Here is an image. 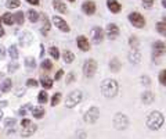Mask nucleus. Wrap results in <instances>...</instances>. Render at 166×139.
Wrapping results in <instances>:
<instances>
[{
  "instance_id": "1",
  "label": "nucleus",
  "mask_w": 166,
  "mask_h": 139,
  "mask_svg": "<svg viewBox=\"0 0 166 139\" xmlns=\"http://www.w3.org/2000/svg\"><path fill=\"white\" fill-rule=\"evenodd\" d=\"M165 124V116L161 111H151L145 120V125L151 129V131H158L161 129Z\"/></svg>"
},
{
  "instance_id": "2",
  "label": "nucleus",
  "mask_w": 166,
  "mask_h": 139,
  "mask_svg": "<svg viewBox=\"0 0 166 139\" xmlns=\"http://www.w3.org/2000/svg\"><path fill=\"white\" fill-rule=\"evenodd\" d=\"M101 93H103V96L108 97V99H112L118 95L119 92V83L116 82L115 80L112 78H107L101 82Z\"/></svg>"
},
{
  "instance_id": "3",
  "label": "nucleus",
  "mask_w": 166,
  "mask_h": 139,
  "mask_svg": "<svg viewBox=\"0 0 166 139\" xmlns=\"http://www.w3.org/2000/svg\"><path fill=\"white\" fill-rule=\"evenodd\" d=\"M82 99H83V93H82L80 90H73V92H71L68 95V97H67L65 106L68 107V109H72V107L78 106L79 103L82 102Z\"/></svg>"
},
{
  "instance_id": "4",
  "label": "nucleus",
  "mask_w": 166,
  "mask_h": 139,
  "mask_svg": "<svg viewBox=\"0 0 166 139\" xmlns=\"http://www.w3.org/2000/svg\"><path fill=\"white\" fill-rule=\"evenodd\" d=\"M97 71V61L94 59H87L83 64V75L86 78H93Z\"/></svg>"
},
{
  "instance_id": "5",
  "label": "nucleus",
  "mask_w": 166,
  "mask_h": 139,
  "mask_svg": "<svg viewBox=\"0 0 166 139\" xmlns=\"http://www.w3.org/2000/svg\"><path fill=\"white\" fill-rule=\"evenodd\" d=\"M112 123H114V127L116 129L123 131V129H126L127 125H129V118H127L126 114H123V113H116V114L114 116Z\"/></svg>"
},
{
  "instance_id": "6",
  "label": "nucleus",
  "mask_w": 166,
  "mask_h": 139,
  "mask_svg": "<svg viewBox=\"0 0 166 139\" xmlns=\"http://www.w3.org/2000/svg\"><path fill=\"white\" fill-rule=\"evenodd\" d=\"M98 117H100V110H98V107L93 106V107H90V109L85 113L83 120H85L86 124H94L96 121L98 120Z\"/></svg>"
},
{
  "instance_id": "7",
  "label": "nucleus",
  "mask_w": 166,
  "mask_h": 139,
  "mask_svg": "<svg viewBox=\"0 0 166 139\" xmlns=\"http://www.w3.org/2000/svg\"><path fill=\"white\" fill-rule=\"evenodd\" d=\"M129 21L134 28H144V25H145V18L140 13H136V11L129 14Z\"/></svg>"
},
{
  "instance_id": "8",
  "label": "nucleus",
  "mask_w": 166,
  "mask_h": 139,
  "mask_svg": "<svg viewBox=\"0 0 166 139\" xmlns=\"http://www.w3.org/2000/svg\"><path fill=\"white\" fill-rule=\"evenodd\" d=\"M119 33H121L119 27L114 22H109L107 25V28H105V35L108 36V39L109 40H115L118 36H119Z\"/></svg>"
},
{
  "instance_id": "9",
  "label": "nucleus",
  "mask_w": 166,
  "mask_h": 139,
  "mask_svg": "<svg viewBox=\"0 0 166 139\" xmlns=\"http://www.w3.org/2000/svg\"><path fill=\"white\" fill-rule=\"evenodd\" d=\"M166 52V45L161 40H155L152 43V57L154 59H158V57L163 56Z\"/></svg>"
},
{
  "instance_id": "10",
  "label": "nucleus",
  "mask_w": 166,
  "mask_h": 139,
  "mask_svg": "<svg viewBox=\"0 0 166 139\" xmlns=\"http://www.w3.org/2000/svg\"><path fill=\"white\" fill-rule=\"evenodd\" d=\"M53 24H54L55 27H57V29H60L61 32H69V31H71V27L68 25V22L58 15L53 17Z\"/></svg>"
},
{
  "instance_id": "11",
  "label": "nucleus",
  "mask_w": 166,
  "mask_h": 139,
  "mask_svg": "<svg viewBox=\"0 0 166 139\" xmlns=\"http://www.w3.org/2000/svg\"><path fill=\"white\" fill-rule=\"evenodd\" d=\"M104 29L100 27H94L93 29H91V40H93V43H96V45H98V43L103 42V39H104Z\"/></svg>"
},
{
  "instance_id": "12",
  "label": "nucleus",
  "mask_w": 166,
  "mask_h": 139,
  "mask_svg": "<svg viewBox=\"0 0 166 139\" xmlns=\"http://www.w3.org/2000/svg\"><path fill=\"white\" fill-rule=\"evenodd\" d=\"M82 10H83L85 14H87V15H93L96 13V10H97V6H96L94 2L87 0V2H85V3L82 4Z\"/></svg>"
},
{
  "instance_id": "13",
  "label": "nucleus",
  "mask_w": 166,
  "mask_h": 139,
  "mask_svg": "<svg viewBox=\"0 0 166 139\" xmlns=\"http://www.w3.org/2000/svg\"><path fill=\"white\" fill-rule=\"evenodd\" d=\"M76 45H78L79 50H82V52H89V50H90V43H89L87 38L83 36V35L78 36V39H76Z\"/></svg>"
},
{
  "instance_id": "14",
  "label": "nucleus",
  "mask_w": 166,
  "mask_h": 139,
  "mask_svg": "<svg viewBox=\"0 0 166 139\" xmlns=\"http://www.w3.org/2000/svg\"><path fill=\"white\" fill-rule=\"evenodd\" d=\"M127 57H129V61L132 64H138L141 61V53L138 52V49H132L127 54Z\"/></svg>"
},
{
  "instance_id": "15",
  "label": "nucleus",
  "mask_w": 166,
  "mask_h": 139,
  "mask_svg": "<svg viewBox=\"0 0 166 139\" xmlns=\"http://www.w3.org/2000/svg\"><path fill=\"white\" fill-rule=\"evenodd\" d=\"M107 7H108V10H109L111 13H114V14H118L122 10L121 3L116 2V0H107Z\"/></svg>"
},
{
  "instance_id": "16",
  "label": "nucleus",
  "mask_w": 166,
  "mask_h": 139,
  "mask_svg": "<svg viewBox=\"0 0 166 139\" xmlns=\"http://www.w3.org/2000/svg\"><path fill=\"white\" fill-rule=\"evenodd\" d=\"M121 68H122L121 60L118 59V57H112V59L109 60V70L112 71V73H119Z\"/></svg>"
},
{
  "instance_id": "17",
  "label": "nucleus",
  "mask_w": 166,
  "mask_h": 139,
  "mask_svg": "<svg viewBox=\"0 0 166 139\" xmlns=\"http://www.w3.org/2000/svg\"><path fill=\"white\" fill-rule=\"evenodd\" d=\"M36 129H37V127H36L35 124H31V125L24 127V128L21 129V135H22L24 138H29V136H32L33 134L36 132Z\"/></svg>"
},
{
  "instance_id": "18",
  "label": "nucleus",
  "mask_w": 166,
  "mask_h": 139,
  "mask_svg": "<svg viewBox=\"0 0 166 139\" xmlns=\"http://www.w3.org/2000/svg\"><path fill=\"white\" fill-rule=\"evenodd\" d=\"M33 42V36L31 32H24L22 35L20 36V43L21 46H28V45H31V43Z\"/></svg>"
},
{
  "instance_id": "19",
  "label": "nucleus",
  "mask_w": 166,
  "mask_h": 139,
  "mask_svg": "<svg viewBox=\"0 0 166 139\" xmlns=\"http://www.w3.org/2000/svg\"><path fill=\"white\" fill-rule=\"evenodd\" d=\"M154 99H155V95H154V92H151V90H145V92L141 93V102H143L144 104H151V103L154 102Z\"/></svg>"
},
{
  "instance_id": "20",
  "label": "nucleus",
  "mask_w": 166,
  "mask_h": 139,
  "mask_svg": "<svg viewBox=\"0 0 166 139\" xmlns=\"http://www.w3.org/2000/svg\"><path fill=\"white\" fill-rule=\"evenodd\" d=\"M11 88H13V82H11L10 78H6V80L2 81V83H0V90H2V93L10 92Z\"/></svg>"
},
{
  "instance_id": "21",
  "label": "nucleus",
  "mask_w": 166,
  "mask_h": 139,
  "mask_svg": "<svg viewBox=\"0 0 166 139\" xmlns=\"http://www.w3.org/2000/svg\"><path fill=\"white\" fill-rule=\"evenodd\" d=\"M53 7L55 8V11H58L61 14L67 13V6H65V3H62L61 0H53Z\"/></svg>"
},
{
  "instance_id": "22",
  "label": "nucleus",
  "mask_w": 166,
  "mask_h": 139,
  "mask_svg": "<svg viewBox=\"0 0 166 139\" xmlns=\"http://www.w3.org/2000/svg\"><path fill=\"white\" fill-rule=\"evenodd\" d=\"M32 110H33L32 104H31V103H26V104H24V106L21 107L18 111H17V114H18V116H21V117H25L26 114H29Z\"/></svg>"
},
{
  "instance_id": "23",
  "label": "nucleus",
  "mask_w": 166,
  "mask_h": 139,
  "mask_svg": "<svg viewBox=\"0 0 166 139\" xmlns=\"http://www.w3.org/2000/svg\"><path fill=\"white\" fill-rule=\"evenodd\" d=\"M62 60H64V63L71 64L72 61L75 60V54L72 53L71 50H64V52H62Z\"/></svg>"
},
{
  "instance_id": "24",
  "label": "nucleus",
  "mask_w": 166,
  "mask_h": 139,
  "mask_svg": "<svg viewBox=\"0 0 166 139\" xmlns=\"http://www.w3.org/2000/svg\"><path fill=\"white\" fill-rule=\"evenodd\" d=\"M2 21H3L6 25H14V24H15L14 14H11V13H4V15L2 17Z\"/></svg>"
},
{
  "instance_id": "25",
  "label": "nucleus",
  "mask_w": 166,
  "mask_h": 139,
  "mask_svg": "<svg viewBox=\"0 0 166 139\" xmlns=\"http://www.w3.org/2000/svg\"><path fill=\"white\" fill-rule=\"evenodd\" d=\"M32 114L33 117H35L36 120H40L44 117V109H43V106H37V107H33L32 110Z\"/></svg>"
},
{
  "instance_id": "26",
  "label": "nucleus",
  "mask_w": 166,
  "mask_h": 139,
  "mask_svg": "<svg viewBox=\"0 0 166 139\" xmlns=\"http://www.w3.org/2000/svg\"><path fill=\"white\" fill-rule=\"evenodd\" d=\"M24 64H25V67H26L28 71H33V70L36 68V61H35L33 57H26L25 61H24Z\"/></svg>"
},
{
  "instance_id": "27",
  "label": "nucleus",
  "mask_w": 166,
  "mask_h": 139,
  "mask_svg": "<svg viewBox=\"0 0 166 139\" xmlns=\"http://www.w3.org/2000/svg\"><path fill=\"white\" fill-rule=\"evenodd\" d=\"M42 18H43L44 22H43V27H42V29H40V32H42L43 35H47V33H49V29H50V21H49V18H47L44 14L42 15Z\"/></svg>"
},
{
  "instance_id": "28",
  "label": "nucleus",
  "mask_w": 166,
  "mask_h": 139,
  "mask_svg": "<svg viewBox=\"0 0 166 139\" xmlns=\"http://www.w3.org/2000/svg\"><path fill=\"white\" fill-rule=\"evenodd\" d=\"M18 68H20V64H18L17 60H13V61L8 63V66H7V71H8L10 74H14L15 71H18Z\"/></svg>"
},
{
  "instance_id": "29",
  "label": "nucleus",
  "mask_w": 166,
  "mask_h": 139,
  "mask_svg": "<svg viewBox=\"0 0 166 139\" xmlns=\"http://www.w3.org/2000/svg\"><path fill=\"white\" fill-rule=\"evenodd\" d=\"M129 45H130L132 49H138V46H140V40H138V38H137L136 35H132V36L129 38Z\"/></svg>"
},
{
  "instance_id": "30",
  "label": "nucleus",
  "mask_w": 166,
  "mask_h": 139,
  "mask_svg": "<svg viewBox=\"0 0 166 139\" xmlns=\"http://www.w3.org/2000/svg\"><path fill=\"white\" fill-rule=\"evenodd\" d=\"M40 83H42V86L44 88V89H51L54 82H53L50 78H47V76H43L42 80H40Z\"/></svg>"
},
{
  "instance_id": "31",
  "label": "nucleus",
  "mask_w": 166,
  "mask_h": 139,
  "mask_svg": "<svg viewBox=\"0 0 166 139\" xmlns=\"http://www.w3.org/2000/svg\"><path fill=\"white\" fill-rule=\"evenodd\" d=\"M40 14L37 13V11L35 10H28V20L31 21V22H36V21L39 20Z\"/></svg>"
},
{
  "instance_id": "32",
  "label": "nucleus",
  "mask_w": 166,
  "mask_h": 139,
  "mask_svg": "<svg viewBox=\"0 0 166 139\" xmlns=\"http://www.w3.org/2000/svg\"><path fill=\"white\" fill-rule=\"evenodd\" d=\"M47 100H49L47 92H46V90H40L39 95H37V102H39L40 104H44V103H47Z\"/></svg>"
},
{
  "instance_id": "33",
  "label": "nucleus",
  "mask_w": 166,
  "mask_h": 139,
  "mask_svg": "<svg viewBox=\"0 0 166 139\" xmlns=\"http://www.w3.org/2000/svg\"><path fill=\"white\" fill-rule=\"evenodd\" d=\"M14 18H15L17 25H22L24 20H25V13H22V11H17V13L14 14Z\"/></svg>"
},
{
  "instance_id": "34",
  "label": "nucleus",
  "mask_w": 166,
  "mask_h": 139,
  "mask_svg": "<svg viewBox=\"0 0 166 139\" xmlns=\"http://www.w3.org/2000/svg\"><path fill=\"white\" fill-rule=\"evenodd\" d=\"M156 31H158V32L161 33V35H162V36H166V22H156Z\"/></svg>"
},
{
  "instance_id": "35",
  "label": "nucleus",
  "mask_w": 166,
  "mask_h": 139,
  "mask_svg": "<svg viewBox=\"0 0 166 139\" xmlns=\"http://www.w3.org/2000/svg\"><path fill=\"white\" fill-rule=\"evenodd\" d=\"M49 53H50V56H51L54 60H58L60 59V50H58V47L51 46L49 49Z\"/></svg>"
},
{
  "instance_id": "36",
  "label": "nucleus",
  "mask_w": 166,
  "mask_h": 139,
  "mask_svg": "<svg viewBox=\"0 0 166 139\" xmlns=\"http://www.w3.org/2000/svg\"><path fill=\"white\" fill-rule=\"evenodd\" d=\"M61 97L62 96H61V93H60V92L54 93V95H53V97H51V106L55 107L58 103H61Z\"/></svg>"
},
{
  "instance_id": "37",
  "label": "nucleus",
  "mask_w": 166,
  "mask_h": 139,
  "mask_svg": "<svg viewBox=\"0 0 166 139\" xmlns=\"http://www.w3.org/2000/svg\"><path fill=\"white\" fill-rule=\"evenodd\" d=\"M20 0H6L7 8H17V7H20Z\"/></svg>"
},
{
  "instance_id": "38",
  "label": "nucleus",
  "mask_w": 166,
  "mask_h": 139,
  "mask_svg": "<svg viewBox=\"0 0 166 139\" xmlns=\"http://www.w3.org/2000/svg\"><path fill=\"white\" fill-rule=\"evenodd\" d=\"M8 53H10V56H11V59H13V60L18 59V50H17V46L11 45V46L8 47Z\"/></svg>"
},
{
  "instance_id": "39",
  "label": "nucleus",
  "mask_w": 166,
  "mask_h": 139,
  "mask_svg": "<svg viewBox=\"0 0 166 139\" xmlns=\"http://www.w3.org/2000/svg\"><path fill=\"white\" fill-rule=\"evenodd\" d=\"M42 68L44 70V71H50V70L53 68V63H51V61H50L49 59L43 60V61H42Z\"/></svg>"
},
{
  "instance_id": "40",
  "label": "nucleus",
  "mask_w": 166,
  "mask_h": 139,
  "mask_svg": "<svg viewBox=\"0 0 166 139\" xmlns=\"http://www.w3.org/2000/svg\"><path fill=\"white\" fill-rule=\"evenodd\" d=\"M158 80H159V83L163 86H166V68L162 70L159 73V75H158Z\"/></svg>"
},
{
  "instance_id": "41",
  "label": "nucleus",
  "mask_w": 166,
  "mask_h": 139,
  "mask_svg": "<svg viewBox=\"0 0 166 139\" xmlns=\"http://www.w3.org/2000/svg\"><path fill=\"white\" fill-rule=\"evenodd\" d=\"M4 125H6V128H11V127L17 125V120L15 118H6L4 120Z\"/></svg>"
},
{
  "instance_id": "42",
  "label": "nucleus",
  "mask_w": 166,
  "mask_h": 139,
  "mask_svg": "<svg viewBox=\"0 0 166 139\" xmlns=\"http://www.w3.org/2000/svg\"><path fill=\"white\" fill-rule=\"evenodd\" d=\"M37 85H39V81L33 80V78H29V80H26V86H29V88H36Z\"/></svg>"
},
{
  "instance_id": "43",
  "label": "nucleus",
  "mask_w": 166,
  "mask_h": 139,
  "mask_svg": "<svg viewBox=\"0 0 166 139\" xmlns=\"http://www.w3.org/2000/svg\"><path fill=\"white\" fill-rule=\"evenodd\" d=\"M154 6V0H143V7L144 8H151Z\"/></svg>"
},
{
  "instance_id": "44",
  "label": "nucleus",
  "mask_w": 166,
  "mask_h": 139,
  "mask_svg": "<svg viewBox=\"0 0 166 139\" xmlns=\"http://www.w3.org/2000/svg\"><path fill=\"white\" fill-rule=\"evenodd\" d=\"M140 80H141V82H143V85H151V78H150V76L143 75Z\"/></svg>"
},
{
  "instance_id": "45",
  "label": "nucleus",
  "mask_w": 166,
  "mask_h": 139,
  "mask_svg": "<svg viewBox=\"0 0 166 139\" xmlns=\"http://www.w3.org/2000/svg\"><path fill=\"white\" fill-rule=\"evenodd\" d=\"M62 76H64V70H58V71H57V74H55V76H54V80L55 81H60Z\"/></svg>"
},
{
  "instance_id": "46",
  "label": "nucleus",
  "mask_w": 166,
  "mask_h": 139,
  "mask_svg": "<svg viewBox=\"0 0 166 139\" xmlns=\"http://www.w3.org/2000/svg\"><path fill=\"white\" fill-rule=\"evenodd\" d=\"M73 81H75V74L69 73L68 75H67V83H71V82H73Z\"/></svg>"
},
{
  "instance_id": "47",
  "label": "nucleus",
  "mask_w": 166,
  "mask_h": 139,
  "mask_svg": "<svg viewBox=\"0 0 166 139\" xmlns=\"http://www.w3.org/2000/svg\"><path fill=\"white\" fill-rule=\"evenodd\" d=\"M4 57H6V47L0 45V60H3Z\"/></svg>"
},
{
  "instance_id": "48",
  "label": "nucleus",
  "mask_w": 166,
  "mask_h": 139,
  "mask_svg": "<svg viewBox=\"0 0 166 139\" xmlns=\"http://www.w3.org/2000/svg\"><path fill=\"white\" fill-rule=\"evenodd\" d=\"M31 124H32V123H31V120H28V118H24L22 121H21V125H22V128H24V127L31 125Z\"/></svg>"
},
{
  "instance_id": "49",
  "label": "nucleus",
  "mask_w": 166,
  "mask_h": 139,
  "mask_svg": "<svg viewBox=\"0 0 166 139\" xmlns=\"http://www.w3.org/2000/svg\"><path fill=\"white\" fill-rule=\"evenodd\" d=\"M28 3H31V4H33V6H39L40 4V2L39 0H26Z\"/></svg>"
},
{
  "instance_id": "50",
  "label": "nucleus",
  "mask_w": 166,
  "mask_h": 139,
  "mask_svg": "<svg viewBox=\"0 0 166 139\" xmlns=\"http://www.w3.org/2000/svg\"><path fill=\"white\" fill-rule=\"evenodd\" d=\"M79 138L78 139H86V132H78Z\"/></svg>"
},
{
  "instance_id": "51",
  "label": "nucleus",
  "mask_w": 166,
  "mask_h": 139,
  "mask_svg": "<svg viewBox=\"0 0 166 139\" xmlns=\"http://www.w3.org/2000/svg\"><path fill=\"white\" fill-rule=\"evenodd\" d=\"M15 95H18V96H22V95H24V89H18V92H15Z\"/></svg>"
},
{
  "instance_id": "52",
  "label": "nucleus",
  "mask_w": 166,
  "mask_h": 139,
  "mask_svg": "<svg viewBox=\"0 0 166 139\" xmlns=\"http://www.w3.org/2000/svg\"><path fill=\"white\" fill-rule=\"evenodd\" d=\"M8 103L6 102V100H3V102H0V107H4V106H7Z\"/></svg>"
},
{
  "instance_id": "53",
  "label": "nucleus",
  "mask_w": 166,
  "mask_h": 139,
  "mask_svg": "<svg viewBox=\"0 0 166 139\" xmlns=\"http://www.w3.org/2000/svg\"><path fill=\"white\" fill-rule=\"evenodd\" d=\"M2 36H4V29L0 27V38H2Z\"/></svg>"
},
{
  "instance_id": "54",
  "label": "nucleus",
  "mask_w": 166,
  "mask_h": 139,
  "mask_svg": "<svg viewBox=\"0 0 166 139\" xmlns=\"http://www.w3.org/2000/svg\"><path fill=\"white\" fill-rule=\"evenodd\" d=\"M162 6L166 8V0H162Z\"/></svg>"
},
{
  "instance_id": "55",
  "label": "nucleus",
  "mask_w": 166,
  "mask_h": 139,
  "mask_svg": "<svg viewBox=\"0 0 166 139\" xmlns=\"http://www.w3.org/2000/svg\"><path fill=\"white\" fill-rule=\"evenodd\" d=\"M3 78H4V74H3V73H0V80H3Z\"/></svg>"
},
{
  "instance_id": "56",
  "label": "nucleus",
  "mask_w": 166,
  "mask_h": 139,
  "mask_svg": "<svg viewBox=\"0 0 166 139\" xmlns=\"http://www.w3.org/2000/svg\"><path fill=\"white\" fill-rule=\"evenodd\" d=\"M3 118V111H2V110H0V120Z\"/></svg>"
},
{
  "instance_id": "57",
  "label": "nucleus",
  "mask_w": 166,
  "mask_h": 139,
  "mask_svg": "<svg viewBox=\"0 0 166 139\" xmlns=\"http://www.w3.org/2000/svg\"><path fill=\"white\" fill-rule=\"evenodd\" d=\"M163 22H166V14L163 15Z\"/></svg>"
},
{
  "instance_id": "58",
  "label": "nucleus",
  "mask_w": 166,
  "mask_h": 139,
  "mask_svg": "<svg viewBox=\"0 0 166 139\" xmlns=\"http://www.w3.org/2000/svg\"><path fill=\"white\" fill-rule=\"evenodd\" d=\"M68 2H71V3H73V2H75V0H68Z\"/></svg>"
},
{
  "instance_id": "59",
  "label": "nucleus",
  "mask_w": 166,
  "mask_h": 139,
  "mask_svg": "<svg viewBox=\"0 0 166 139\" xmlns=\"http://www.w3.org/2000/svg\"><path fill=\"white\" fill-rule=\"evenodd\" d=\"M0 27H2V18H0Z\"/></svg>"
},
{
  "instance_id": "60",
  "label": "nucleus",
  "mask_w": 166,
  "mask_h": 139,
  "mask_svg": "<svg viewBox=\"0 0 166 139\" xmlns=\"http://www.w3.org/2000/svg\"><path fill=\"white\" fill-rule=\"evenodd\" d=\"M0 95H2V90H0Z\"/></svg>"
}]
</instances>
